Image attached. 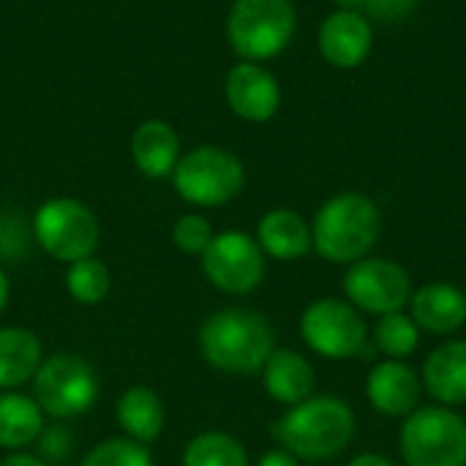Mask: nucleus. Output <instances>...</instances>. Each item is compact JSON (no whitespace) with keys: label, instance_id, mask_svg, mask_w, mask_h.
<instances>
[{"label":"nucleus","instance_id":"27","mask_svg":"<svg viewBox=\"0 0 466 466\" xmlns=\"http://www.w3.org/2000/svg\"><path fill=\"white\" fill-rule=\"evenodd\" d=\"M33 240H35L33 238V224L27 227L25 216H19L14 210L0 213V268L25 259Z\"/></svg>","mask_w":466,"mask_h":466},{"label":"nucleus","instance_id":"22","mask_svg":"<svg viewBox=\"0 0 466 466\" xmlns=\"http://www.w3.org/2000/svg\"><path fill=\"white\" fill-rule=\"evenodd\" d=\"M44 431V412L35 399L22 393L0 396V451H19L38 442Z\"/></svg>","mask_w":466,"mask_h":466},{"label":"nucleus","instance_id":"29","mask_svg":"<svg viewBox=\"0 0 466 466\" xmlns=\"http://www.w3.org/2000/svg\"><path fill=\"white\" fill-rule=\"evenodd\" d=\"M71 451H74V437L63 423H55V426L41 431V437H38V453L41 456L38 459H44L49 466L66 461L71 456Z\"/></svg>","mask_w":466,"mask_h":466},{"label":"nucleus","instance_id":"28","mask_svg":"<svg viewBox=\"0 0 466 466\" xmlns=\"http://www.w3.org/2000/svg\"><path fill=\"white\" fill-rule=\"evenodd\" d=\"M172 240L175 246L183 251V254H199L210 246L213 240V227L205 216H197V213H186L175 221L172 227Z\"/></svg>","mask_w":466,"mask_h":466},{"label":"nucleus","instance_id":"34","mask_svg":"<svg viewBox=\"0 0 466 466\" xmlns=\"http://www.w3.org/2000/svg\"><path fill=\"white\" fill-rule=\"evenodd\" d=\"M8 295H11V284H8L5 270L0 268V314H3V309L8 306Z\"/></svg>","mask_w":466,"mask_h":466},{"label":"nucleus","instance_id":"33","mask_svg":"<svg viewBox=\"0 0 466 466\" xmlns=\"http://www.w3.org/2000/svg\"><path fill=\"white\" fill-rule=\"evenodd\" d=\"M347 466H396L390 459H385V456H380V453H360V456H355L352 461Z\"/></svg>","mask_w":466,"mask_h":466},{"label":"nucleus","instance_id":"25","mask_svg":"<svg viewBox=\"0 0 466 466\" xmlns=\"http://www.w3.org/2000/svg\"><path fill=\"white\" fill-rule=\"evenodd\" d=\"M112 279L109 270L101 259L96 257H85L79 262H71L68 273H66V289L76 303L85 306H96L109 295Z\"/></svg>","mask_w":466,"mask_h":466},{"label":"nucleus","instance_id":"17","mask_svg":"<svg viewBox=\"0 0 466 466\" xmlns=\"http://www.w3.org/2000/svg\"><path fill=\"white\" fill-rule=\"evenodd\" d=\"M180 137L172 123L161 117L142 120L131 134V158L145 177L161 180L175 172L180 161Z\"/></svg>","mask_w":466,"mask_h":466},{"label":"nucleus","instance_id":"31","mask_svg":"<svg viewBox=\"0 0 466 466\" xmlns=\"http://www.w3.org/2000/svg\"><path fill=\"white\" fill-rule=\"evenodd\" d=\"M257 466H300V461L287 451H270L257 461Z\"/></svg>","mask_w":466,"mask_h":466},{"label":"nucleus","instance_id":"10","mask_svg":"<svg viewBox=\"0 0 466 466\" xmlns=\"http://www.w3.org/2000/svg\"><path fill=\"white\" fill-rule=\"evenodd\" d=\"M202 270L216 289L227 295H248L265 279V251L257 238L246 232H218L202 251Z\"/></svg>","mask_w":466,"mask_h":466},{"label":"nucleus","instance_id":"2","mask_svg":"<svg viewBox=\"0 0 466 466\" xmlns=\"http://www.w3.org/2000/svg\"><path fill=\"white\" fill-rule=\"evenodd\" d=\"M273 434L298 461H328L352 442L355 412L339 396H311L289 407Z\"/></svg>","mask_w":466,"mask_h":466},{"label":"nucleus","instance_id":"11","mask_svg":"<svg viewBox=\"0 0 466 466\" xmlns=\"http://www.w3.org/2000/svg\"><path fill=\"white\" fill-rule=\"evenodd\" d=\"M347 300L363 314H393L404 311L412 298V281L404 265L382 257H363L350 265L344 276Z\"/></svg>","mask_w":466,"mask_h":466},{"label":"nucleus","instance_id":"14","mask_svg":"<svg viewBox=\"0 0 466 466\" xmlns=\"http://www.w3.org/2000/svg\"><path fill=\"white\" fill-rule=\"evenodd\" d=\"M369 404L385 418H407L420 407L423 382L404 360H382L366 380Z\"/></svg>","mask_w":466,"mask_h":466},{"label":"nucleus","instance_id":"24","mask_svg":"<svg viewBox=\"0 0 466 466\" xmlns=\"http://www.w3.org/2000/svg\"><path fill=\"white\" fill-rule=\"evenodd\" d=\"M183 466H248V453L232 434L208 431L188 442Z\"/></svg>","mask_w":466,"mask_h":466},{"label":"nucleus","instance_id":"32","mask_svg":"<svg viewBox=\"0 0 466 466\" xmlns=\"http://www.w3.org/2000/svg\"><path fill=\"white\" fill-rule=\"evenodd\" d=\"M0 466H49L44 459L30 456V453H11L8 459H3Z\"/></svg>","mask_w":466,"mask_h":466},{"label":"nucleus","instance_id":"12","mask_svg":"<svg viewBox=\"0 0 466 466\" xmlns=\"http://www.w3.org/2000/svg\"><path fill=\"white\" fill-rule=\"evenodd\" d=\"M229 109L248 123H268L281 106V85L262 63L240 60L229 68L224 82Z\"/></svg>","mask_w":466,"mask_h":466},{"label":"nucleus","instance_id":"7","mask_svg":"<svg viewBox=\"0 0 466 466\" xmlns=\"http://www.w3.org/2000/svg\"><path fill=\"white\" fill-rule=\"evenodd\" d=\"M33 238L35 243L60 262H79L93 257L98 248L101 227L96 213L71 197L46 199L33 216Z\"/></svg>","mask_w":466,"mask_h":466},{"label":"nucleus","instance_id":"5","mask_svg":"<svg viewBox=\"0 0 466 466\" xmlns=\"http://www.w3.org/2000/svg\"><path fill=\"white\" fill-rule=\"evenodd\" d=\"M399 451L407 466H466V420L451 407H418L401 423Z\"/></svg>","mask_w":466,"mask_h":466},{"label":"nucleus","instance_id":"3","mask_svg":"<svg viewBox=\"0 0 466 466\" xmlns=\"http://www.w3.org/2000/svg\"><path fill=\"white\" fill-rule=\"evenodd\" d=\"M382 213L377 202L358 191L330 197L311 221L314 251L333 265H352L377 246Z\"/></svg>","mask_w":466,"mask_h":466},{"label":"nucleus","instance_id":"4","mask_svg":"<svg viewBox=\"0 0 466 466\" xmlns=\"http://www.w3.org/2000/svg\"><path fill=\"white\" fill-rule=\"evenodd\" d=\"M298 30L292 0H235L227 16V38L240 60L265 63L281 55Z\"/></svg>","mask_w":466,"mask_h":466},{"label":"nucleus","instance_id":"19","mask_svg":"<svg viewBox=\"0 0 466 466\" xmlns=\"http://www.w3.org/2000/svg\"><path fill=\"white\" fill-rule=\"evenodd\" d=\"M265 390L273 401L295 407L314 396V369L295 350H273L262 369Z\"/></svg>","mask_w":466,"mask_h":466},{"label":"nucleus","instance_id":"9","mask_svg":"<svg viewBox=\"0 0 466 466\" xmlns=\"http://www.w3.org/2000/svg\"><path fill=\"white\" fill-rule=\"evenodd\" d=\"M300 336L311 352L328 360H350L369 344V328L350 300H314L300 317Z\"/></svg>","mask_w":466,"mask_h":466},{"label":"nucleus","instance_id":"6","mask_svg":"<svg viewBox=\"0 0 466 466\" xmlns=\"http://www.w3.org/2000/svg\"><path fill=\"white\" fill-rule=\"evenodd\" d=\"M169 177L188 205L221 208L243 191L246 167L235 153L218 145H199L180 156Z\"/></svg>","mask_w":466,"mask_h":466},{"label":"nucleus","instance_id":"21","mask_svg":"<svg viewBox=\"0 0 466 466\" xmlns=\"http://www.w3.org/2000/svg\"><path fill=\"white\" fill-rule=\"evenodd\" d=\"M164 404L150 388H131L117 401V423L134 442H153L164 431Z\"/></svg>","mask_w":466,"mask_h":466},{"label":"nucleus","instance_id":"13","mask_svg":"<svg viewBox=\"0 0 466 466\" xmlns=\"http://www.w3.org/2000/svg\"><path fill=\"white\" fill-rule=\"evenodd\" d=\"M319 52L322 57L341 71L358 68L366 63L374 46V27L360 11H330L319 27Z\"/></svg>","mask_w":466,"mask_h":466},{"label":"nucleus","instance_id":"35","mask_svg":"<svg viewBox=\"0 0 466 466\" xmlns=\"http://www.w3.org/2000/svg\"><path fill=\"white\" fill-rule=\"evenodd\" d=\"M339 11H360L363 14V0H333Z\"/></svg>","mask_w":466,"mask_h":466},{"label":"nucleus","instance_id":"18","mask_svg":"<svg viewBox=\"0 0 466 466\" xmlns=\"http://www.w3.org/2000/svg\"><path fill=\"white\" fill-rule=\"evenodd\" d=\"M257 243L265 251V257L292 262L306 257L314 243H311V224L289 208L270 210L259 218L257 224Z\"/></svg>","mask_w":466,"mask_h":466},{"label":"nucleus","instance_id":"8","mask_svg":"<svg viewBox=\"0 0 466 466\" xmlns=\"http://www.w3.org/2000/svg\"><path fill=\"white\" fill-rule=\"evenodd\" d=\"M35 404L55 420L85 415L98 399L96 371L76 355H52L41 360L33 377Z\"/></svg>","mask_w":466,"mask_h":466},{"label":"nucleus","instance_id":"26","mask_svg":"<svg viewBox=\"0 0 466 466\" xmlns=\"http://www.w3.org/2000/svg\"><path fill=\"white\" fill-rule=\"evenodd\" d=\"M82 466H153L150 451L134 440H104L98 442Z\"/></svg>","mask_w":466,"mask_h":466},{"label":"nucleus","instance_id":"23","mask_svg":"<svg viewBox=\"0 0 466 466\" xmlns=\"http://www.w3.org/2000/svg\"><path fill=\"white\" fill-rule=\"evenodd\" d=\"M374 350H380L388 360H404L410 358L420 344V328L415 319L404 311L382 314L374 325Z\"/></svg>","mask_w":466,"mask_h":466},{"label":"nucleus","instance_id":"16","mask_svg":"<svg viewBox=\"0 0 466 466\" xmlns=\"http://www.w3.org/2000/svg\"><path fill=\"white\" fill-rule=\"evenodd\" d=\"M426 393L440 407H464L466 404V341H445L440 344L423 363L420 377Z\"/></svg>","mask_w":466,"mask_h":466},{"label":"nucleus","instance_id":"30","mask_svg":"<svg viewBox=\"0 0 466 466\" xmlns=\"http://www.w3.org/2000/svg\"><path fill=\"white\" fill-rule=\"evenodd\" d=\"M420 0H363V14L382 25H396L407 19Z\"/></svg>","mask_w":466,"mask_h":466},{"label":"nucleus","instance_id":"15","mask_svg":"<svg viewBox=\"0 0 466 466\" xmlns=\"http://www.w3.org/2000/svg\"><path fill=\"white\" fill-rule=\"evenodd\" d=\"M412 319L420 330L434 336H451L466 325V295L456 284L434 281L412 292L410 298Z\"/></svg>","mask_w":466,"mask_h":466},{"label":"nucleus","instance_id":"1","mask_svg":"<svg viewBox=\"0 0 466 466\" xmlns=\"http://www.w3.org/2000/svg\"><path fill=\"white\" fill-rule=\"evenodd\" d=\"M199 350L213 369L254 377L262 374L268 358L273 355L276 333L259 311L221 309L205 319L199 330Z\"/></svg>","mask_w":466,"mask_h":466},{"label":"nucleus","instance_id":"20","mask_svg":"<svg viewBox=\"0 0 466 466\" xmlns=\"http://www.w3.org/2000/svg\"><path fill=\"white\" fill-rule=\"evenodd\" d=\"M41 341L27 328H0V390H11L35 377Z\"/></svg>","mask_w":466,"mask_h":466}]
</instances>
